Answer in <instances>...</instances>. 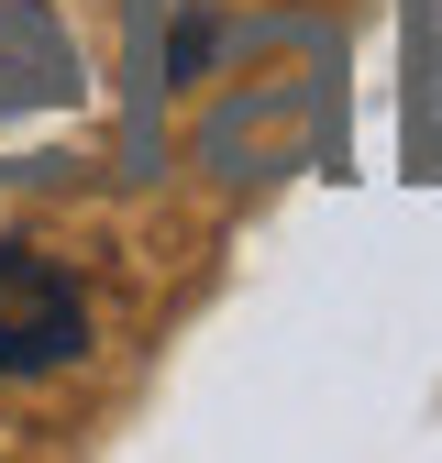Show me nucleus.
Segmentation results:
<instances>
[{"label":"nucleus","mask_w":442,"mask_h":463,"mask_svg":"<svg viewBox=\"0 0 442 463\" xmlns=\"http://www.w3.org/2000/svg\"><path fill=\"white\" fill-rule=\"evenodd\" d=\"M89 354V298L34 243H0V375H55Z\"/></svg>","instance_id":"obj_2"},{"label":"nucleus","mask_w":442,"mask_h":463,"mask_svg":"<svg viewBox=\"0 0 442 463\" xmlns=\"http://www.w3.org/2000/svg\"><path fill=\"white\" fill-rule=\"evenodd\" d=\"M78 122H89V67L67 23L34 0H0V177H34Z\"/></svg>","instance_id":"obj_1"}]
</instances>
